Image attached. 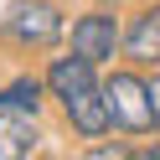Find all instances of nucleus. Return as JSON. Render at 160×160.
I'll return each mask as SVG.
<instances>
[{
	"label": "nucleus",
	"mask_w": 160,
	"mask_h": 160,
	"mask_svg": "<svg viewBox=\"0 0 160 160\" xmlns=\"http://www.w3.org/2000/svg\"><path fill=\"white\" fill-rule=\"evenodd\" d=\"M119 42H124V31H119V21L108 11H88V16L72 21V52L88 57L93 67L114 62V57H119Z\"/></svg>",
	"instance_id": "3"
},
{
	"label": "nucleus",
	"mask_w": 160,
	"mask_h": 160,
	"mask_svg": "<svg viewBox=\"0 0 160 160\" xmlns=\"http://www.w3.org/2000/svg\"><path fill=\"white\" fill-rule=\"evenodd\" d=\"M42 93H47V83H42V78H16L11 88H0V103L36 114V108H42Z\"/></svg>",
	"instance_id": "7"
},
{
	"label": "nucleus",
	"mask_w": 160,
	"mask_h": 160,
	"mask_svg": "<svg viewBox=\"0 0 160 160\" xmlns=\"http://www.w3.org/2000/svg\"><path fill=\"white\" fill-rule=\"evenodd\" d=\"M119 52H124L134 67H160V0L129 16V26H124V42H119Z\"/></svg>",
	"instance_id": "4"
},
{
	"label": "nucleus",
	"mask_w": 160,
	"mask_h": 160,
	"mask_svg": "<svg viewBox=\"0 0 160 160\" xmlns=\"http://www.w3.org/2000/svg\"><path fill=\"white\" fill-rule=\"evenodd\" d=\"M103 103H108V119H114V129H124V134H150L155 124V103H150V78L139 72H114L103 83Z\"/></svg>",
	"instance_id": "1"
},
{
	"label": "nucleus",
	"mask_w": 160,
	"mask_h": 160,
	"mask_svg": "<svg viewBox=\"0 0 160 160\" xmlns=\"http://www.w3.org/2000/svg\"><path fill=\"white\" fill-rule=\"evenodd\" d=\"M36 139H42L36 114L0 103V160H21V155H31V150H36Z\"/></svg>",
	"instance_id": "6"
},
{
	"label": "nucleus",
	"mask_w": 160,
	"mask_h": 160,
	"mask_svg": "<svg viewBox=\"0 0 160 160\" xmlns=\"http://www.w3.org/2000/svg\"><path fill=\"white\" fill-rule=\"evenodd\" d=\"M47 93L57 98V103H67V98H78V93H93L98 88V67L88 62V57H52V62H47Z\"/></svg>",
	"instance_id": "5"
},
{
	"label": "nucleus",
	"mask_w": 160,
	"mask_h": 160,
	"mask_svg": "<svg viewBox=\"0 0 160 160\" xmlns=\"http://www.w3.org/2000/svg\"><path fill=\"white\" fill-rule=\"evenodd\" d=\"M150 103H155V124H160V67H155V78H150Z\"/></svg>",
	"instance_id": "8"
},
{
	"label": "nucleus",
	"mask_w": 160,
	"mask_h": 160,
	"mask_svg": "<svg viewBox=\"0 0 160 160\" xmlns=\"http://www.w3.org/2000/svg\"><path fill=\"white\" fill-rule=\"evenodd\" d=\"M0 36L16 42V47L47 52V47L62 42V11H57L52 0H21V5H11V11L0 16Z\"/></svg>",
	"instance_id": "2"
}]
</instances>
